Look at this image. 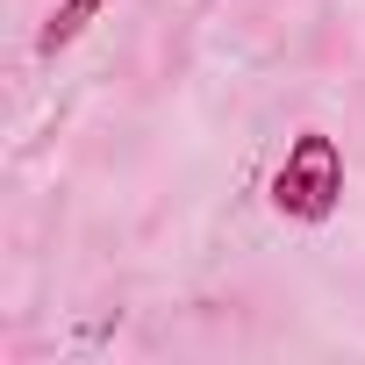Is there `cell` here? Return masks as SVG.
Wrapping results in <instances>:
<instances>
[{
	"label": "cell",
	"instance_id": "obj_2",
	"mask_svg": "<svg viewBox=\"0 0 365 365\" xmlns=\"http://www.w3.org/2000/svg\"><path fill=\"white\" fill-rule=\"evenodd\" d=\"M101 8H108V0H58V8H51V22L36 29V51H43V58H58L65 43H79V29H86Z\"/></svg>",
	"mask_w": 365,
	"mask_h": 365
},
{
	"label": "cell",
	"instance_id": "obj_1",
	"mask_svg": "<svg viewBox=\"0 0 365 365\" xmlns=\"http://www.w3.org/2000/svg\"><path fill=\"white\" fill-rule=\"evenodd\" d=\"M272 208L287 222H329L344 208V150L322 129H301L287 143V165L272 172Z\"/></svg>",
	"mask_w": 365,
	"mask_h": 365
}]
</instances>
